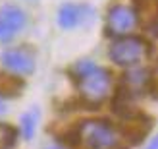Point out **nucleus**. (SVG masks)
Segmentation results:
<instances>
[{"mask_svg":"<svg viewBox=\"0 0 158 149\" xmlns=\"http://www.w3.org/2000/svg\"><path fill=\"white\" fill-rule=\"evenodd\" d=\"M72 76L77 83L79 97L85 105L97 107L108 97L112 87V76L106 68L97 66L93 60H79L72 68Z\"/></svg>","mask_w":158,"mask_h":149,"instance_id":"nucleus-1","label":"nucleus"},{"mask_svg":"<svg viewBox=\"0 0 158 149\" xmlns=\"http://www.w3.org/2000/svg\"><path fill=\"white\" fill-rule=\"evenodd\" d=\"M79 145L87 149H118V132L106 118H87L75 126Z\"/></svg>","mask_w":158,"mask_h":149,"instance_id":"nucleus-2","label":"nucleus"},{"mask_svg":"<svg viewBox=\"0 0 158 149\" xmlns=\"http://www.w3.org/2000/svg\"><path fill=\"white\" fill-rule=\"evenodd\" d=\"M108 56L116 66L122 68L137 66L148 56V43L143 37H137L133 33L123 37H114L108 49Z\"/></svg>","mask_w":158,"mask_h":149,"instance_id":"nucleus-3","label":"nucleus"},{"mask_svg":"<svg viewBox=\"0 0 158 149\" xmlns=\"http://www.w3.org/2000/svg\"><path fill=\"white\" fill-rule=\"evenodd\" d=\"M139 25V12L129 4H114L106 12L104 31L110 37L131 35Z\"/></svg>","mask_w":158,"mask_h":149,"instance_id":"nucleus-4","label":"nucleus"},{"mask_svg":"<svg viewBox=\"0 0 158 149\" xmlns=\"http://www.w3.org/2000/svg\"><path fill=\"white\" fill-rule=\"evenodd\" d=\"M0 62L2 66L14 76L25 77L35 72L37 58L31 46H14V49H6L0 54Z\"/></svg>","mask_w":158,"mask_h":149,"instance_id":"nucleus-5","label":"nucleus"},{"mask_svg":"<svg viewBox=\"0 0 158 149\" xmlns=\"http://www.w3.org/2000/svg\"><path fill=\"white\" fill-rule=\"evenodd\" d=\"M27 25V14L19 6L6 4L0 8V43H10Z\"/></svg>","mask_w":158,"mask_h":149,"instance_id":"nucleus-6","label":"nucleus"},{"mask_svg":"<svg viewBox=\"0 0 158 149\" xmlns=\"http://www.w3.org/2000/svg\"><path fill=\"white\" fill-rule=\"evenodd\" d=\"M152 81H154V77H152L151 70L137 64V66H131L127 72L122 76V83H120L118 89H122L123 93H127L129 97L135 99L139 95H143V93L151 91Z\"/></svg>","mask_w":158,"mask_h":149,"instance_id":"nucleus-7","label":"nucleus"},{"mask_svg":"<svg viewBox=\"0 0 158 149\" xmlns=\"http://www.w3.org/2000/svg\"><path fill=\"white\" fill-rule=\"evenodd\" d=\"M93 18V10L85 4H72L68 2L64 6H60L56 21L62 29H75L79 25H83L85 21H89Z\"/></svg>","mask_w":158,"mask_h":149,"instance_id":"nucleus-8","label":"nucleus"},{"mask_svg":"<svg viewBox=\"0 0 158 149\" xmlns=\"http://www.w3.org/2000/svg\"><path fill=\"white\" fill-rule=\"evenodd\" d=\"M120 132L129 143L137 145L148 136V132H151V120H148L145 114L135 112V114L127 116V118H123V124H122Z\"/></svg>","mask_w":158,"mask_h":149,"instance_id":"nucleus-9","label":"nucleus"},{"mask_svg":"<svg viewBox=\"0 0 158 149\" xmlns=\"http://www.w3.org/2000/svg\"><path fill=\"white\" fill-rule=\"evenodd\" d=\"M23 87H25V81H23L19 76H14V74L0 76V97L2 99L18 97L23 91Z\"/></svg>","mask_w":158,"mask_h":149,"instance_id":"nucleus-10","label":"nucleus"},{"mask_svg":"<svg viewBox=\"0 0 158 149\" xmlns=\"http://www.w3.org/2000/svg\"><path fill=\"white\" fill-rule=\"evenodd\" d=\"M37 124H39V112L37 108H29L27 112L21 114L19 118V130L18 134H21L23 139H33L35 132H37Z\"/></svg>","mask_w":158,"mask_h":149,"instance_id":"nucleus-11","label":"nucleus"},{"mask_svg":"<svg viewBox=\"0 0 158 149\" xmlns=\"http://www.w3.org/2000/svg\"><path fill=\"white\" fill-rule=\"evenodd\" d=\"M18 136H19L18 128L0 122V149H14L15 142H18Z\"/></svg>","mask_w":158,"mask_h":149,"instance_id":"nucleus-12","label":"nucleus"},{"mask_svg":"<svg viewBox=\"0 0 158 149\" xmlns=\"http://www.w3.org/2000/svg\"><path fill=\"white\" fill-rule=\"evenodd\" d=\"M4 112H6V99L0 97V116H2Z\"/></svg>","mask_w":158,"mask_h":149,"instance_id":"nucleus-13","label":"nucleus"},{"mask_svg":"<svg viewBox=\"0 0 158 149\" xmlns=\"http://www.w3.org/2000/svg\"><path fill=\"white\" fill-rule=\"evenodd\" d=\"M46 149H62V147H56V145H52V147H46Z\"/></svg>","mask_w":158,"mask_h":149,"instance_id":"nucleus-14","label":"nucleus"}]
</instances>
